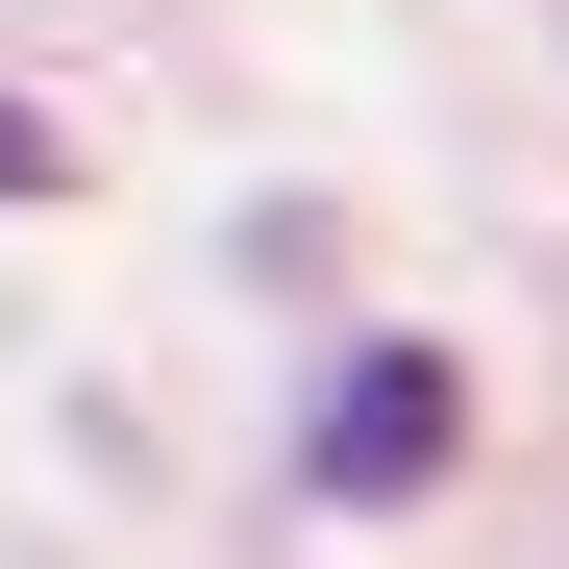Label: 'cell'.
I'll return each mask as SVG.
<instances>
[{"label": "cell", "mask_w": 569, "mask_h": 569, "mask_svg": "<svg viewBox=\"0 0 569 569\" xmlns=\"http://www.w3.org/2000/svg\"><path fill=\"white\" fill-rule=\"evenodd\" d=\"M446 446H470V371H446V347H347V371H322V421H298V470H322L347 520L446 496Z\"/></svg>", "instance_id": "6da1fadb"}, {"label": "cell", "mask_w": 569, "mask_h": 569, "mask_svg": "<svg viewBox=\"0 0 569 569\" xmlns=\"http://www.w3.org/2000/svg\"><path fill=\"white\" fill-rule=\"evenodd\" d=\"M50 173H74V149H50V124H26V100H0V199H50Z\"/></svg>", "instance_id": "7a4b0ae2"}]
</instances>
